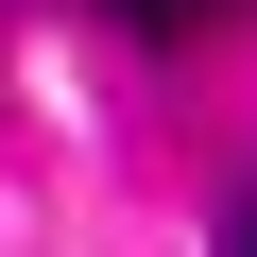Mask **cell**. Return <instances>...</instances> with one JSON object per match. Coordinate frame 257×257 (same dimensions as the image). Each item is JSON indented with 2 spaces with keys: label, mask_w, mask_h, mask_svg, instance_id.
Masks as SVG:
<instances>
[{
  "label": "cell",
  "mask_w": 257,
  "mask_h": 257,
  "mask_svg": "<svg viewBox=\"0 0 257 257\" xmlns=\"http://www.w3.org/2000/svg\"><path fill=\"white\" fill-rule=\"evenodd\" d=\"M103 18H120V35H155V52H189V35H223V18H240V0H103Z\"/></svg>",
  "instance_id": "cell-1"
},
{
  "label": "cell",
  "mask_w": 257,
  "mask_h": 257,
  "mask_svg": "<svg viewBox=\"0 0 257 257\" xmlns=\"http://www.w3.org/2000/svg\"><path fill=\"white\" fill-rule=\"evenodd\" d=\"M223 257H257V189H240V223H223Z\"/></svg>",
  "instance_id": "cell-2"
}]
</instances>
